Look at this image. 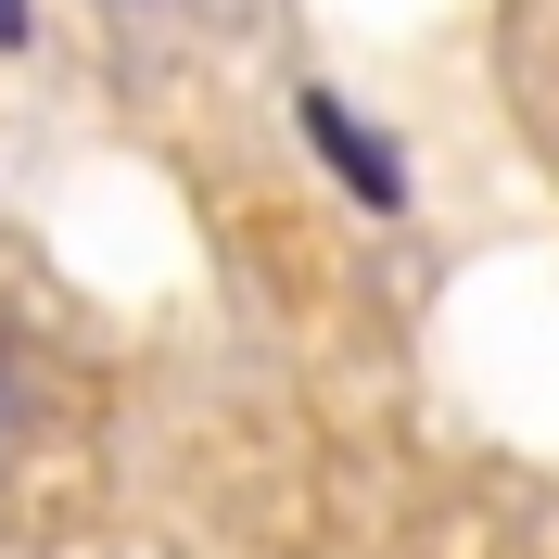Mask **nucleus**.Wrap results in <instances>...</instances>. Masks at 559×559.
Here are the masks:
<instances>
[{
  "mask_svg": "<svg viewBox=\"0 0 559 559\" xmlns=\"http://www.w3.org/2000/svg\"><path fill=\"white\" fill-rule=\"evenodd\" d=\"M293 128H306L318 166L344 178V204H369V216H407V204H419V178H407V153H394V128H382V115H356L344 90H318V76H306V90H293Z\"/></svg>",
  "mask_w": 559,
  "mask_h": 559,
  "instance_id": "1",
  "label": "nucleus"
},
{
  "mask_svg": "<svg viewBox=\"0 0 559 559\" xmlns=\"http://www.w3.org/2000/svg\"><path fill=\"white\" fill-rule=\"evenodd\" d=\"M13 419H26V369H13V344H0V445H13Z\"/></svg>",
  "mask_w": 559,
  "mask_h": 559,
  "instance_id": "2",
  "label": "nucleus"
},
{
  "mask_svg": "<svg viewBox=\"0 0 559 559\" xmlns=\"http://www.w3.org/2000/svg\"><path fill=\"white\" fill-rule=\"evenodd\" d=\"M38 38V0H0V51H26Z\"/></svg>",
  "mask_w": 559,
  "mask_h": 559,
  "instance_id": "3",
  "label": "nucleus"
}]
</instances>
